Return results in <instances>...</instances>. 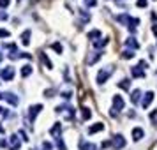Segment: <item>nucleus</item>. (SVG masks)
I'll return each instance as SVG.
<instances>
[{"mask_svg": "<svg viewBox=\"0 0 157 150\" xmlns=\"http://www.w3.org/2000/svg\"><path fill=\"white\" fill-rule=\"evenodd\" d=\"M57 111H58V113H64L65 120H73L74 118V108H73V106H69V104L57 106Z\"/></svg>", "mask_w": 157, "mask_h": 150, "instance_id": "obj_1", "label": "nucleus"}, {"mask_svg": "<svg viewBox=\"0 0 157 150\" xmlns=\"http://www.w3.org/2000/svg\"><path fill=\"white\" fill-rule=\"evenodd\" d=\"M113 72V65H108V67H104V69H101L99 72H97V83H104L108 78H110V74Z\"/></svg>", "mask_w": 157, "mask_h": 150, "instance_id": "obj_2", "label": "nucleus"}, {"mask_svg": "<svg viewBox=\"0 0 157 150\" xmlns=\"http://www.w3.org/2000/svg\"><path fill=\"white\" fill-rule=\"evenodd\" d=\"M111 145H113V148H116V150L124 148V147H126V140H124V136H122V134H115L113 140H111Z\"/></svg>", "mask_w": 157, "mask_h": 150, "instance_id": "obj_3", "label": "nucleus"}, {"mask_svg": "<svg viewBox=\"0 0 157 150\" xmlns=\"http://www.w3.org/2000/svg\"><path fill=\"white\" fill-rule=\"evenodd\" d=\"M41 110H42V104H35V106H30V108H28V118L34 122V120H35V117H37V113H41Z\"/></svg>", "mask_w": 157, "mask_h": 150, "instance_id": "obj_4", "label": "nucleus"}, {"mask_svg": "<svg viewBox=\"0 0 157 150\" xmlns=\"http://www.w3.org/2000/svg\"><path fill=\"white\" fill-rule=\"evenodd\" d=\"M2 78H4V81H11L12 80V76H14V67H5V69H2Z\"/></svg>", "mask_w": 157, "mask_h": 150, "instance_id": "obj_5", "label": "nucleus"}, {"mask_svg": "<svg viewBox=\"0 0 157 150\" xmlns=\"http://www.w3.org/2000/svg\"><path fill=\"white\" fill-rule=\"evenodd\" d=\"M101 57H103V51H92V53L88 55V58H87V64H88V65H94Z\"/></svg>", "mask_w": 157, "mask_h": 150, "instance_id": "obj_6", "label": "nucleus"}, {"mask_svg": "<svg viewBox=\"0 0 157 150\" xmlns=\"http://www.w3.org/2000/svg\"><path fill=\"white\" fill-rule=\"evenodd\" d=\"M131 76L132 78H145V69L139 65H134V67H131Z\"/></svg>", "mask_w": 157, "mask_h": 150, "instance_id": "obj_7", "label": "nucleus"}, {"mask_svg": "<svg viewBox=\"0 0 157 150\" xmlns=\"http://www.w3.org/2000/svg\"><path fill=\"white\" fill-rule=\"evenodd\" d=\"M152 101H154V92H147L145 97H143V101H141V106H143V108H148Z\"/></svg>", "mask_w": 157, "mask_h": 150, "instance_id": "obj_8", "label": "nucleus"}, {"mask_svg": "<svg viewBox=\"0 0 157 150\" xmlns=\"http://www.w3.org/2000/svg\"><path fill=\"white\" fill-rule=\"evenodd\" d=\"M2 99L9 101L12 106H18V102H20V99H18L16 95H12V94H2Z\"/></svg>", "mask_w": 157, "mask_h": 150, "instance_id": "obj_9", "label": "nucleus"}, {"mask_svg": "<svg viewBox=\"0 0 157 150\" xmlns=\"http://www.w3.org/2000/svg\"><path fill=\"white\" fill-rule=\"evenodd\" d=\"M113 104H115V108H113V110H116V111L124 110V99H122L120 95H115V97H113Z\"/></svg>", "mask_w": 157, "mask_h": 150, "instance_id": "obj_10", "label": "nucleus"}, {"mask_svg": "<svg viewBox=\"0 0 157 150\" xmlns=\"http://www.w3.org/2000/svg\"><path fill=\"white\" fill-rule=\"evenodd\" d=\"M104 129V124L103 122H97V124H94V125H90L88 127V134H94V132H99V131Z\"/></svg>", "mask_w": 157, "mask_h": 150, "instance_id": "obj_11", "label": "nucleus"}, {"mask_svg": "<svg viewBox=\"0 0 157 150\" xmlns=\"http://www.w3.org/2000/svg\"><path fill=\"white\" fill-rule=\"evenodd\" d=\"M143 136H145V131L143 129H139V127H134V129H132V138H134V141H139Z\"/></svg>", "mask_w": 157, "mask_h": 150, "instance_id": "obj_12", "label": "nucleus"}, {"mask_svg": "<svg viewBox=\"0 0 157 150\" xmlns=\"http://www.w3.org/2000/svg\"><path fill=\"white\" fill-rule=\"evenodd\" d=\"M60 132H62V125L60 124H55L51 129H50V134L55 136V138H60Z\"/></svg>", "mask_w": 157, "mask_h": 150, "instance_id": "obj_13", "label": "nucleus"}, {"mask_svg": "<svg viewBox=\"0 0 157 150\" xmlns=\"http://www.w3.org/2000/svg\"><path fill=\"white\" fill-rule=\"evenodd\" d=\"M30 35H32L30 30H25V32L21 34V42H23V46H28V44H30Z\"/></svg>", "mask_w": 157, "mask_h": 150, "instance_id": "obj_14", "label": "nucleus"}, {"mask_svg": "<svg viewBox=\"0 0 157 150\" xmlns=\"http://www.w3.org/2000/svg\"><path fill=\"white\" fill-rule=\"evenodd\" d=\"M126 46L127 48H131V50L134 51V50H138L139 48V44H138V41L134 39V37H129V39L126 41Z\"/></svg>", "mask_w": 157, "mask_h": 150, "instance_id": "obj_15", "label": "nucleus"}, {"mask_svg": "<svg viewBox=\"0 0 157 150\" xmlns=\"http://www.w3.org/2000/svg\"><path fill=\"white\" fill-rule=\"evenodd\" d=\"M80 150H95V145L85 140H80Z\"/></svg>", "mask_w": 157, "mask_h": 150, "instance_id": "obj_16", "label": "nucleus"}, {"mask_svg": "<svg viewBox=\"0 0 157 150\" xmlns=\"http://www.w3.org/2000/svg\"><path fill=\"white\" fill-rule=\"evenodd\" d=\"M20 145H21V141L18 140V134H12L11 136V147H12V150H20Z\"/></svg>", "mask_w": 157, "mask_h": 150, "instance_id": "obj_17", "label": "nucleus"}, {"mask_svg": "<svg viewBox=\"0 0 157 150\" xmlns=\"http://www.w3.org/2000/svg\"><path fill=\"white\" fill-rule=\"evenodd\" d=\"M116 21L122 23V25H129V23H131V16H129V14H118V16H116Z\"/></svg>", "mask_w": 157, "mask_h": 150, "instance_id": "obj_18", "label": "nucleus"}, {"mask_svg": "<svg viewBox=\"0 0 157 150\" xmlns=\"http://www.w3.org/2000/svg\"><path fill=\"white\" fill-rule=\"evenodd\" d=\"M106 44H108V39H104V37H99V39L94 41V46L99 50V48H104Z\"/></svg>", "mask_w": 157, "mask_h": 150, "instance_id": "obj_19", "label": "nucleus"}, {"mask_svg": "<svg viewBox=\"0 0 157 150\" xmlns=\"http://www.w3.org/2000/svg\"><path fill=\"white\" fill-rule=\"evenodd\" d=\"M116 87H120V88H124V90H129V88H131V81H129V80H122V81L116 83Z\"/></svg>", "mask_w": 157, "mask_h": 150, "instance_id": "obj_20", "label": "nucleus"}, {"mask_svg": "<svg viewBox=\"0 0 157 150\" xmlns=\"http://www.w3.org/2000/svg\"><path fill=\"white\" fill-rule=\"evenodd\" d=\"M30 74H32V65H23V69H21V76L27 78V76H30Z\"/></svg>", "mask_w": 157, "mask_h": 150, "instance_id": "obj_21", "label": "nucleus"}, {"mask_svg": "<svg viewBox=\"0 0 157 150\" xmlns=\"http://www.w3.org/2000/svg\"><path fill=\"white\" fill-rule=\"evenodd\" d=\"M99 37H101V30H92V32H88V39L95 41V39H99Z\"/></svg>", "mask_w": 157, "mask_h": 150, "instance_id": "obj_22", "label": "nucleus"}, {"mask_svg": "<svg viewBox=\"0 0 157 150\" xmlns=\"http://www.w3.org/2000/svg\"><path fill=\"white\" fill-rule=\"evenodd\" d=\"M81 113H83V120H88L92 117V111H90V108H87V106L81 108Z\"/></svg>", "mask_w": 157, "mask_h": 150, "instance_id": "obj_23", "label": "nucleus"}, {"mask_svg": "<svg viewBox=\"0 0 157 150\" xmlns=\"http://www.w3.org/2000/svg\"><path fill=\"white\" fill-rule=\"evenodd\" d=\"M41 62L44 64V65H46V67H48V69H51V67H53L51 62H50V58H48V57H46L44 53H41Z\"/></svg>", "mask_w": 157, "mask_h": 150, "instance_id": "obj_24", "label": "nucleus"}, {"mask_svg": "<svg viewBox=\"0 0 157 150\" xmlns=\"http://www.w3.org/2000/svg\"><path fill=\"white\" fill-rule=\"evenodd\" d=\"M139 95H141V92H139V90H134V92L131 94V101H132V102L136 104L138 101H139Z\"/></svg>", "mask_w": 157, "mask_h": 150, "instance_id": "obj_25", "label": "nucleus"}, {"mask_svg": "<svg viewBox=\"0 0 157 150\" xmlns=\"http://www.w3.org/2000/svg\"><path fill=\"white\" fill-rule=\"evenodd\" d=\"M78 12H80V16H81V20H83V21H90V14H88L87 11L78 9Z\"/></svg>", "mask_w": 157, "mask_h": 150, "instance_id": "obj_26", "label": "nucleus"}, {"mask_svg": "<svg viewBox=\"0 0 157 150\" xmlns=\"http://www.w3.org/2000/svg\"><path fill=\"white\" fill-rule=\"evenodd\" d=\"M51 48H53V50H55V51H57L58 55H60V53H62V51H64V46H62V44H60V42H53V44H51Z\"/></svg>", "mask_w": 157, "mask_h": 150, "instance_id": "obj_27", "label": "nucleus"}, {"mask_svg": "<svg viewBox=\"0 0 157 150\" xmlns=\"http://www.w3.org/2000/svg\"><path fill=\"white\" fill-rule=\"evenodd\" d=\"M57 147H58V150H67V147H65V143L62 141V138H57Z\"/></svg>", "mask_w": 157, "mask_h": 150, "instance_id": "obj_28", "label": "nucleus"}, {"mask_svg": "<svg viewBox=\"0 0 157 150\" xmlns=\"http://www.w3.org/2000/svg\"><path fill=\"white\" fill-rule=\"evenodd\" d=\"M122 57H124V58H132V57H134V51H129V50H126L124 53H122Z\"/></svg>", "mask_w": 157, "mask_h": 150, "instance_id": "obj_29", "label": "nucleus"}, {"mask_svg": "<svg viewBox=\"0 0 157 150\" xmlns=\"http://www.w3.org/2000/svg\"><path fill=\"white\" fill-rule=\"evenodd\" d=\"M136 5H138V7H147V5H148V2H147V0H138V2H136Z\"/></svg>", "mask_w": 157, "mask_h": 150, "instance_id": "obj_30", "label": "nucleus"}, {"mask_svg": "<svg viewBox=\"0 0 157 150\" xmlns=\"http://www.w3.org/2000/svg\"><path fill=\"white\" fill-rule=\"evenodd\" d=\"M0 37H9V32L5 28H0Z\"/></svg>", "mask_w": 157, "mask_h": 150, "instance_id": "obj_31", "label": "nucleus"}, {"mask_svg": "<svg viewBox=\"0 0 157 150\" xmlns=\"http://www.w3.org/2000/svg\"><path fill=\"white\" fill-rule=\"evenodd\" d=\"M85 4H87L88 7H94L95 4H97V0H85Z\"/></svg>", "mask_w": 157, "mask_h": 150, "instance_id": "obj_32", "label": "nucleus"}, {"mask_svg": "<svg viewBox=\"0 0 157 150\" xmlns=\"http://www.w3.org/2000/svg\"><path fill=\"white\" fill-rule=\"evenodd\" d=\"M42 150H51V143L44 141V143H42Z\"/></svg>", "mask_w": 157, "mask_h": 150, "instance_id": "obj_33", "label": "nucleus"}, {"mask_svg": "<svg viewBox=\"0 0 157 150\" xmlns=\"http://www.w3.org/2000/svg\"><path fill=\"white\" fill-rule=\"evenodd\" d=\"M44 94H46L48 97H53V95H55V90H53V88H50V90H46Z\"/></svg>", "mask_w": 157, "mask_h": 150, "instance_id": "obj_34", "label": "nucleus"}, {"mask_svg": "<svg viewBox=\"0 0 157 150\" xmlns=\"http://www.w3.org/2000/svg\"><path fill=\"white\" fill-rule=\"evenodd\" d=\"M9 16H7V12H4V11H0V20H7Z\"/></svg>", "mask_w": 157, "mask_h": 150, "instance_id": "obj_35", "label": "nucleus"}, {"mask_svg": "<svg viewBox=\"0 0 157 150\" xmlns=\"http://www.w3.org/2000/svg\"><path fill=\"white\" fill-rule=\"evenodd\" d=\"M9 5V0H0V7H7Z\"/></svg>", "mask_w": 157, "mask_h": 150, "instance_id": "obj_36", "label": "nucleus"}, {"mask_svg": "<svg viewBox=\"0 0 157 150\" xmlns=\"http://www.w3.org/2000/svg\"><path fill=\"white\" fill-rule=\"evenodd\" d=\"M71 95H73L71 92H64V94H62V97H64V99H71Z\"/></svg>", "mask_w": 157, "mask_h": 150, "instance_id": "obj_37", "label": "nucleus"}, {"mask_svg": "<svg viewBox=\"0 0 157 150\" xmlns=\"http://www.w3.org/2000/svg\"><path fill=\"white\" fill-rule=\"evenodd\" d=\"M20 136H21V138H23L25 141H28V138H27V134H25V131H23V129L20 131Z\"/></svg>", "mask_w": 157, "mask_h": 150, "instance_id": "obj_38", "label": "nucleus"}, {"mask_svg": "<svg viewBox=\"0 0 157 150\" xmlns=\"http://www.w3.org/2000/svg\"><path fill=\"white\" fill-rule=\"evenodd\" d=\"M127 115H129V118H134V117H136V113H134V111H129Z\"/></svg>", "mask_w": 157, "mask_h": 150, "instance_id": "obj_39", "label": "nucleus"}, {"mask_svg": "<svg viewBox=\"0 0 157 150\" xmlns=\"http://www.w3.org/2000/svg\"><path fill=\"white\" fill-rule=\"evenodd\" d=\"M110 115H111V117H116V115H118V111H116V110H111V111H110Z\"/></svg>", "mask_w": 157, "mask_h": 150, "instance_id": "obj_40", "label": "nucleus"}, {"mask_svg": "<svg viewBox=\"0 0 157 150\" xmlns=\"http://www.w3.org/2000/svg\"><path fill=\"white\" fill-rule=\"evenodd\" d=\"M0 147H2V148H5V147H7V143H5L4 140H0Z\"/></svg>", "mask_w": 157, "mask_h": 150, "instance_id": "obj_41", "label": "nucleus"}, {"mask_svg": "<svg viewBox=\"0 0 157 150\" xmlns=\"http://www.w3.org/2000/svg\"><path fill=\"white\" fill-rule=\"evenodd\" d=\"M152 32H154V34L157 35V25H154V27H152Z\"/></svg>", "mask_w": 157, "mask_h": 150, "instance_id": "obj_42", "label": "nucleus"}, {"mask_svg": "<svg viewBox=\"0 0 157 150\" xmlns=\"http://www.w3.org/2000/svg\"><path fill=\"white\" fill-rule=\"evenodd\" d=\"M4 132H5V129H4V125L0 124V134H4Z\"/></svg>", "mask_w": 157, "mask_h": 150, "instance_id": "obj_43", "label": "nucleus"}, {"mask_svg": "<svg viewBox=\"0 0 157 150\" xmlns=\"http://www.w3.org/2000/svg\"><path fill=\"white\" fill-rule=\"evenodd\" d=\"M0 101H2V94H0Z\"/></svg>", "mask_w": 157, "mask_h": 150, "instance_id": "obj_44", "label": "nucleus"}, {"mask_svg": "<svg viewBox=\"0 0 157 150\" xmlns=\"http://www.w3.org/2000/svg\"><path fill=\"white\" fill-rule=\"evenodd\" d=\"M2 111H4V110H2V108H0V113H2Z\"/></svg>", "mask_w": 157, "mask_h": 150, "instance_id": "obj_45", "label": "nucleus"}, {"mask_svg": "<svg viewBox=\"0 0 157 150\" xmlns=\"http://www.w3.org/2000/svg\"><path fill=\"white\" fill-rule=\"evenodd\" d=\"M18 2H20V0H18Z\"/></svg>", "mask_w": 157, "mask_h": 150, "instance_id": "obj_46", "label": "nucleus"}]
</instances>
